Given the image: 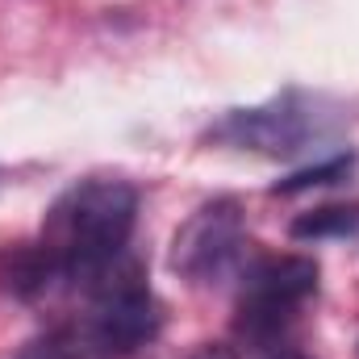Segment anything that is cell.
<instances>
[{"instance_id":"obj_4","label":"cell","mask_w":359,"mask_h":359,"mask_svg":"<svg viewBox=\"0 0 359 359\" xmlns=\"http://www.w3.org/2000/svg\"><path fill=\"white\" fill-rule=\"evenodd\" d=\"M247 247V230H243V209L230 196H217L209 205H201L184 226L176 230L172 243V268L196 284L217 280L234 268V259Z\"/></svg>"},{"instance_id":"obj_2","label":"cell","mask_w":359,"mask_h":359,"mask_svg":"<svg viewBox=\"0 0 359 359\" xmlns=\"http://www.w3.org/2000/svg\"><path fill=\"white\" fill-rule=\"evenodd\" d=\"M84 288H88V322L80 339L88 343L92 355H134L159 334L163 326L159 301L147 288V271L130 251L84 280Z\"/></svg>"},{"instance_id":"obj_1","label":"cell","mask_w":359,"mask_h":359,"mask_svg":"<svg viewBox=\"0 0 359 359\" xmlns=\"http://www.w3.org/2000/svg\"><path fill=\"white\" fill-rule=\"evenodd\" d=\"M134 222H138V188L126 180L92 176L72 184L50 205L38 243L50 251L63 280L84 284L126 255Z\"/></svg>"},{"instance_id":"obj_9","label":"cell","mask_w":359,"mask_h":359,"mask_svg":"<svg viewBox=\"0 0 359 359\" xmlns=\"http://www.w3.org/2000/svg\"><path fill=\"white\" fill-rule=\"evenodd\" d=\"M192 359H230V351L226 347H205V351H196Z\"/></svg>"},{"instance_id":"obj_5","label":"cell","mask_w":359,"mask_h":359,"mask_svg":"<svg viewBox=\"0 0 359 359\" xmlns=\"http://www.w3.org/2000/svg\"><path fill=\"white\" fill-rule=\"evenodd\" d=\"M309 134H313V113L297 96H276L255 109H234L226 121L213 126L217 142H230L238 151H255L268 159L297 155L309 142Z\"/></svg>"},{"instance_id":"obj_6","label":"cell","mask_w":359,"mask_h":359,"mask_svg":"<svg viewBox=\"0 0 359 359\" xmlns=\"http://www.w3.org/2000/svg\"><path fill=\"white\" fill-rule=\"evenodd\" d=\"M55 280H63V271L42 243H8L0 251V292H8L17 301H34Z\"/></svg>"},{"instance_id":"obj_7","label":"cell","mask_w":359,"mask_h":359,"mask_svg":"<svg viewBox=\"0 0 359 359\" xmlns=\"http://www.w3.org/2000/svg\"><path fill=\"white\" fill-rule=\"evenodd\" d=\"M359 230V205H322V209H309L301 213L288 234L297 243H322V238H347Z\"/></svg>"},{"instance_id":"obj_10","label":"cell","mask_w":359,"mask_h":359,"mask_svg":"<svg viewBox=\"0 0 359 359\" xmlns=\"http://www.w3.org/2000/svg\"><path fill=\"white\" fill-rule=\"evenodd\" d=\"M271 359H309V355H301V351H276Z\"/></svg>"},{"instance_id":"obj_3","label":"cell","mask_w":359,"mask_h":359,"mask_svg":"<svg viewBox=\"0 0 359 359\" xmlns=\"http://www.w3.org/2000/svg\"><path fill=\"white\" fill-rule=\"evenodd\" d=\"M313 292H318V264L309 255H259L243 271L238 334L247 343H276Z\"/></svg>"},{"instance_id":"obj_8","label":"cell","mask_w":359,"mask_h":359,"mask_svg":"<svg viewBox=\"0 0 359 359\" xmlns=\"http://www.w3.org/2000/svg\"><path fill=\"white\" fill-rule=\"evenodd\" d=\"M351 155H334V159H326V163H318V168H305V172H297V176H288L284 184H276L271 192L276 196H292V192H305V188H318V184H334V180H343L351 172Z\"/></svg>"}]
</instances>
